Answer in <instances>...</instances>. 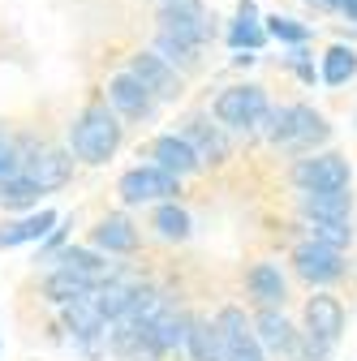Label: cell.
<instances>
[{
  "label": "cell",
  "mask_w": 357,
  "mask_h": 361,
  "mask_svg": "<svg viewBox=\"0 0 357 361\" xmlns=\"http://www.w3.org/2000/svg\"><path fill=\"white\" fill-rule=\"evenodd\" d=\"M121 121H133V125H143V121H151L155 116V108H159V99L151 95V90L133 78L129 69L125 73H112L108 78V99H104Z\"/></svg>",
  "instance_id": "7c38bea8"
},
{
  "label": "cell",
  "mask_w": 357,
  "mask_h": 361,
  "mask_svg": "<svg viewBox=\"0 0 357 361\" xmlns=\"http://www.w3.org/2000/svg\"><path fill=\"white\" fill-rule=\"evenodd\" d=\"M246 301L258 310V305H276L284 310L289 305V276L276 267V262H250L246 267Z\"/></svg>",
  "instance_id": "e0dca14e"
},
{
  "label": "cell",
  "mask_w": 357,
  "mask_h": 361,
  "mask_svg": "<svg viewBox=\"0 0 357 361\" xmlns=\"http://www.w3.org/2000/svg\"><path fill=\"white\" fill-rule=\"evenodd\" d=\"M297 211H301V219H340V224H353L357 202H353L349 190H319V194H297Z\"/></svg>",
  "instance_id": "7402d4cb"
},
{
  "label": "cell",
  "mask_w": 357,
  "mask_h": 361,
  "mask_svg": "<svg viewBox=\"0 0 357 361\" xmlns=\"http://www.w3.org/2000/svg\"><path fill=\"white\" fill-rule=\"evenodd\" d=\"M56 211L52 207H35L9 224H0V250H18V245H30V241H43L52 228H56Z\"/></svg>",
  "instance_id": "ffe728a7"
},
{
  "label": "cell",
  "mask_w": 357,
  "mask_h": 361,
  "mask_svg": "<svg viewBox=\"0 0 357 361\" xmlns=\"http://www.w3.org/2000/svg\"><path fill=\"white\" fill-rule=\"evenodd\" d=\"M254 61H258L254 52H237V56H233V65H254Z\"/></svg>",
  "instance_id": "8d00e7d4"
},
{
  "label": "cell",
  "mask_w": 357,
  "mask_h": 361,
  "mask_svg": "<svg viewBox=\"0 0 357 361\" xmlns=\"http://www.w3.org/2000/svg\"><path fill=\"white\" fill-rule=\"evenodd\" d=\"M108 357L112 361H164V348L155 344L147 323H108Z\"/></svg>",
  "instance_id": "5bb4252c"
},
{
  "label": "cell",
  "mask_w": 357,
  "mask_h": 361,
  "mask_svg": "<svg viewBox=\"0 0 357 361\" xmlns=\"http://www.w3.org/2000/svg\"><path fill=\"white\" fill-rule=\"evenodd\" d=\"M336 9H340L349 22H357V0H336Z\"/></svg>",
  "instance_id": "d590c367"
},
{
  "label": "cell",
  "mask_w": 357,
  "mask_h": 361,
  "mask_svg": "<svg viewBox=\"0 0 357 361\" xmlns=\"http://www.w3.org/2000/svg\"><path fill=\"white\" fill-rule=\"evenodd\" d=\"M289 185L297 194H319V190H349L353 185V164L340 151H310L289 164Z\"/></svg>",
  "instance_id": "277c9868"
},
{
  "label": "cell",
  "mask_w": 357,
  "mask_h": 361,
  "mask_svg": "<svg viewBox=\"0 0 357 361\" xmlns=\"http://www.w3.org/2000/svg\"><path fill=\"white\" fill-rule=\"evenodd\" d=\"M267 112H272V99H267V90L254 86V82L224 86L215 95V104H211V116L224 125L229 133H262Z\"/></svg>",
  "instance_id": "3957f363"
},
{
  "label": "cell",
  "mask_w": 357,
  "mask_h": 361,
  "mask_svg": "<svg viewBox=\"0 0 357 361\" xmlns=\"http://www.w3.org/2000/svg\"><path fill=\"white\" fill-rule=\"evenodd\" d=\"M73 168H78V159L65 147H39V142H30L22 151V176H30L43 194L65 190L69 180H73Z\"/></svg>",
  "instance_id": "9c48e42d"
},
{
  "label": "cell",
  "mask_w": 357,
  "mask_h": 361,
  "mask_svg": "<svg viewBox=\"0 0 357 361\" xmlns=\"http://www.w3.org/2000/svg\"><path fill=\"white\" fill-rule=\"evenodd\" d=\"M52 262L78 271V276H86L91 284H108V280L125 276L121 262H108V254H99V250H91V245H61V254H56Z\"/></svg>",
  "instance_id": "44dd1931"
},
{
  "label": "cell",
  "mask_w": 357,
  "mask_h": 361,
  "mask_svg": "<svg viewBox=\"0 0 357 361\" xmlns=\"http://www.w3.org/2000/svg\"><path fill=\"white\" fill-rule=\"evenodd\" d=\"M69 224H73V219H56V228L39 241V258H35V262H52V258L61 254V245H65V237H69Z\"/></svg>",
  "instance_id": "836d02e7"
},
{
  "label": "cell",
  "mask_w": 357,
  "mask_h": 361,
  "mask_svg": "<svg viewBox=\"0 0 357 361\" xmlns=\"http://www.w3.org/2000/svg\"><path fill=\"white\" fill-rule=\"evenodd\" d=\"M39 198H43V190L35 185L30 176H9V180H0V211L5 215H26V211H35L39 207Z\"/></svg>",
  "instance_id": "4316f807"
},
{
  "label": "cell",
  "mask_w": 357,
  "mask_h": 361,
  "mask_svg": "<svg viewBox=\"0 0 357 361\" xmlns=\"http://www.w3.org/2000/svg\"><path fill=\"white\" fill-rule=\"evenodd\" d=\"M250 327H254V336H258V344H262L267 357H289V348H293V340H297L293 319H289L284 310H276V305L250 310Z\"/></svg>",
  "instance_id": "2e32d148"
},
{
  "label": "cell",
  "mask_w": 357,
  "mask_h": 361,
  "mask_svg": "<svg viewBox=\"0 0 357 361\" xmlns=\"http://www.w3.org/2000/svg\"><path fill=\"white\" fill-rule=\"evenodd\" d=\"M159 30L194 39V43H202V48H207V39L215 35L202 0H164V5H159Z\"/></svg>",
  "instance_id": "9a60e30c"
},
{
  "label": "cell",
  "mask_w": 357,
  "mask_h": 361,
  "mask_svg": "<svg viewBox=\"0 0 357 361\" xmlns=\"http://www.w3.org/2000/svg\"><path fill=\"white\" fill-rule=\"evenodd\" d=\"M155 56H164V61H168L176 73H194V69L202 65V43L159 30V35H155Z\"/></svg>",
  "instance_id": "d4e9b609"
},
{
  "label": "cell",
  "mask_w": 357,
  "mask_h": 361,
  "mask_svg": "<svg viewBox=\"0 0 357 361\" xmlns=\"http://www.w3.org/2000/svg\"><path fill=\"white\" fill-rule=\"evenodd\" d=\"M147 228H151V237H155V241H164V245H186V241L194 237V215L181 207V198L151 202Z\"/></svg>",
  "instance_id": "d6986e66"
},
{
  "label": "cell",
  "mask_w": 357,
  "mask_h": 361,
  "mask_svg": "<svg viewBox=\"0 0 357 361\" xmlns=\"http://www.w3.org/2000/svg\"><path fill=\"white\" fill-rule=\"evenodd\" d=\"M301 228L310 241H319V245H332V250H349L357 228L353 224H340V219H301Z\"/></svg>",
  "instance_id": "f1b7e54d"
},
{
  "label": "cell",
  "mask_w": 357,
  "mask_h": 361,
  "mask_svg": "<svg viewBox=\"0 0 357 361\" xmlns=\"http://www.w3.org/2000/svg\"><path fill=\"white\" fill-rule=\"evenodd\" d=\"M319 78H323L327 86H344V82H353V78H357V52L344 48V43L327 48V52H323V69H319Z\"/></svg>",
  "instance_id": "f546056e"
},
{
  "label": "cell",
  "mask_w": 357,
  "mask_h": 361,
  "mask_svg": "<svg viewBox=\"0 0 357 361\" xmlns=\"http://www.w3.org/2000/svg\"><path fill=\"white\" fill-rule=\"evenodd\" d=\"M18 172H22V147H18L13 133L0 129V180H9V176H18Z\"/></svg>",
  "instance_id": "d6a6232c"
},
{
  "label": "cell",
  "mask_w": 357,
  "mask_h": 361,
  "mask_svg": "<svg viewBox=\"0 0 357 361\" xmlns=\"http://www.w3.org/2000/svg\"><path fill=\"white\" fill-rule=\"evenodd\" d=\"M151 327V336H155V344L164 348V357H172V353H186V331H190V314L181 310V305H164L155 319L147 323Z\"/></svg>",
  "instance_id": "cb8c5ba5"
},
{
  "label": "cell",
  "mask_w": 357,
  "mask_h": 361,
  "mask_svg": "<svg viewBox=\"0 0 357 361\" xmlns=\"http://www.w3.org/2000/svg\"><path fill=\"white\" fill-rule=\"evenodd\" d=\"M262 138L280 151H289V155H310V151H323L332 142V125L310 104H284V108L267 112Z\"/></svg>",
  "instance_id": "7a4b0ae2"
},
{
  "label": "cell",
  "mask_w": 357,
  "mask_h": 361,
  "mask_svg": "<svg viewBox=\"0 0 357 361\" xmlns=\"http://www.w3.org/2000/svg\"><path fill=\"white\" fill-rule=\"evenodd\" d=\"M332 348L336 344H327V340H319V336H310V331L297 327V340H293L284 361H332Z\"/></svg>",
  "instance_id": "4dcf8cb0"
},
{
  "label": "cell",
  "mask_w": 357,
  "mask_h": 361,
  "mask_svg": "<svg viewBox=\"0 0 357 361\" xmlns=\"http://www.w3.org/2000/svg\"><path fill=\"white\" fill-rule=\"evenodd\" d=\"M116 198H121V207L168 202V198H181V180L164 168H155V164H133L116 176Z\"/></svg>",
  "instance_id": "8992f818"
},
{
  "label": "cell",
  "mask_w": 357,
  "mask_h": 361,
  "mask_svg": "<svg viewBox=\"0 0 357 361\" xmlns=\"http://www.w3.org/2000/svg\"><path fill=\"white\" fill-rule=\"evenodd\" d=\"M95 284L91 280H86V276H78V271H69V267H61V262H52L48 267V276H43L39 280V293H43V301H48V305H69L73 297H86V293H91Z\"/></svg>",
  "instance_id": "603a6c76"
},
{
  "label": "cell",
  "mask_w": 357,
  "mask_h": 361,
  "mask_svg": "<svg viewBox=\"0 0 357 361\" xmlns=\"http://www.w3.org/2000/svg\"><path fill=\"white\" fill-rule=\"evenodd\" d=\"M229 43H233L237 52H258L262 43H267V30L258 26V9H254V0H241L237 22L229 26Z\"/></svg>",
  "instance_id": "83f0119b"
},
{
  "label": "cell",
  "mask_w": 357,
  "mask_h": 361,
  "mask_svg": "<svg viewBox=\"0 0 357 361\" xmlns=\"http://www.w3.org/2000/svg\"><path fill=\"white\" fill-rule=\"evenodd\" d=\"M176 133H181V138L194 147V155H198L202 168H224V164L233 159V133L219 125L211 112H194V116H186Z\"/></svg>",
  "instance_id": "52a82bcc"
},
{
  "label": "cell",
  "mask_w": 357,
  "mask_h": 361,
  "mask_svg": "<svg viewBox=\"0 0 357 361\" xmlns=\"http://www.w3.org/2000/svg\"><path fill=\"white\" fill-rule=\"evenodd\" d=\"M267 39H280V43H293V48H301V43H310V26H301L297 18H267Z\"/></svg>",
  "instance_id": "1f68e13d"
},
{
  "label": "cell",
  "mask_w": 357,
  "mask_h": 361,
  "mask_svg": "<svg viewBox=\"0 0 357 361\" xmlns=\"http://www.w3.org/2000/svg\"><path fill=\"white\" fill-rule=\"evenodd\" d=\"M125 142V125L108 104H86L69 121V155L86 168H104Z\"/></svg>",
  "instance_id": "6da1fadb"
},
{
  "label": "cell",
  "mask_w": 357,
  "mask_h": 361,
  "mask_svg": "<svg viewBox=\"0 0 357 361\" xmlns=\"http://www.w3.org/2000/svg\"><path fill=\"white\" fill-rule=\"evenodd\" d=\"M289 271L305 284V288H332L349 276V262H344V250H332V245H319L301 237L293 250H289Z\"/></svg>",
  "instance_id": "5b68a950"
},
{
  "label": "cell",
  "mask_w": 357,
  "mask_h": 361,
  "mask_svg": "<svg viewBox=\"0 0 357 361\" xmlns=\"http://www.w3.org/2000/svg\"><path fill=\"white\" fill-rule=\"evenodd\" d=\"M215 331H219V357L224 361H267L246 305H219L215 314Z\"/></svg>",
  "instance_id": "ba28073f"
},
{
  "label": "cell",
  "mask_w": 357,
  "mask_h": 361,
  "mask_svg": "<svg viewBox=\"0 0 357 361\" xmlns=\"http://www.w3.org/2000/svg\"><path fill=\"white\" fill-rule=\"evenodd\" d=\"M129 73L138 78L159 104H172V99L186 95V73H176V69H172L164 56H155V52H133V56H129Z\"/></svg>",
  "instance_id": "4fadbf2b"
},
{
  "label": "cell",
  "mask_w": 357,
  "mask_h": 361,
  "mask_svg": "<svg viewBox=\"0 0 357 361\" xmlns=\"http://www.w3.org/2000/svg\"><path fill=\"white\" fill-rule=\"evenodd\" d=\"M86 245L108 254V258H133L143 250V233H138V224H133L125 211H108L91 224V237H86Z\"/></svg>",
  "instance_id": "8fae6325"
},
{
  "label": "cell",
  "mask_w": 357,
  "mask_h": 361,
  "mask_svg": "<svg viewBox=\"0 0 357 361\" xmlns=\"http://www.w3.org/2000/svg\"><path fill=\"white\" fill-rule=\"evenodd\" d=\"M284 65H289V69H293V73H297V78H301L305 86H315V78H319V69H315V56H310V52H305V43H301V48H293V52L284 56Z\"/></svg>",
  "instance_id": "e575fe53"
},
{
  "label": "cell",
  "mask_w": 357,
  "mask_h": 361,
  "mask_svg": "<svg viewBox=\"0 0 357 361\" xmlns=\"http://www.w3.org/2000/svg\"><path fill=\"white\" fill-rule=\"evenodd\" d=\"M147 159H151L155 168L172 172L176 180H186V176H198V172H202V164H198L194 147L181 138V133H159V138H151V147H147Z\"/></svg>",
  "instance_id": "ac0fdd59"
},
{
  "label": "cell",
  "mask_w": 357,
  "mask_h": 361,
  "mask_svg": "<svg viewBox=\"0 0 357 361\" xmlns=\"http://www.w3.org/2000/svg\"><path fill=\"white\" fill-rule=\"evenodd\" d=\"M344 323H349L344 301H340L332 288H310V297H305V305H301V331L319 336V340H327V344H340Z\"/></svg>",
  "instance_id": "30bf717a"
},
{
  "label": "cell",
  "mask_w": 357,
  "mask_h": 361,
  "mask_svg": "<svg viewBox=\"0 0 357 361\" xmlns=\"http://www.w3.org/2000/svg\"><path fill=\"white\" fill-rule=\"evenodd\" d=\"M186 357H190V361H224V357H219V331H215V319H207V314H190Z\"/></svg>",
  "instance_id": "484cf974"
}]
</instances>
